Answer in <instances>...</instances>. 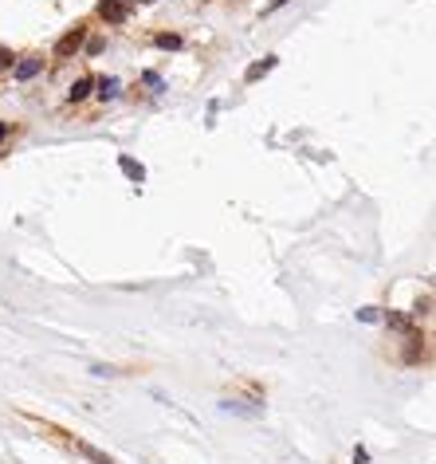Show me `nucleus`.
Returning <instances> with one entry per match:
<instances>
[{
    "instance_id": "nucleus-1",
    "label": "nucleus",
    "mask_w": 436,
    "mask_h": 464,
    "mask_svg": "<svg viewBox=\"0 0 436 464\" xmlns=\"http://www.w3.org/2000/svg\"><path fill=\"white\" fill-rule=\"evenodd\" d=\"M83 40H87V24H75L71 32L59 36V44H55V59H71L83 47Z\"/></svg>"
},
{
    "instance_id": "nucleus-2",
    "label": "nucleus",
    "mask_w": 436,
    "mask_h": 464,
    "mask_svg": "<svg viewBox=\"0 0 436 464\" xmlns=\"http://www.w3.org/2000/svg\"><path fill=\"white\" fill-rule=\"evenodd\" d=\"M40 71H44V56H28V59H16V63H12V75H16V83H32Z\"/></svg>"
},
{
    "instance_id": "nucleus-3",
    "label": "nucleus",
    "mask_w": 436,
    "mask_h": 464,
    "mask_svg": "<svg viewBox=\"0 0 436 464\" xmlns=\"http://www.w3.org/2000/svg\"><path fill=\"white\" fill-rule=\"evenodd\" d=\"M98 16L107 24H126L130 8H126V0H98Z\"/></svg>"
},
{
    "instance_id": "nucleus-4",
    "label": "nucleus",
    "mask_w": 436,
    "mask_h": 464,
    "mask_svg": "<svg viewBox=\"0 0 436 464\" xmlns=\"http://www.w3.org/2000/svg\"><path fill=\"white\" fill-rule=\"evenodd\" d=\"M385 323H389V327H393V331H401V339H425V334H421V331H416V327H413V323H409V319H405V315H401V311H389V315H385Z\"/></svg>"
},
{
    "instance_id": "nucleus-5",
    "label": "nucleus",
    "mask_w": 436,
    "mask_h": 464,
    "mask_svg": "<svg viewBox=\"0 0 436 464\" xmlns=\"http://www.w3.org/2000/svg\"><path fill=\"white\" fill-rule=\"evenodd\" d=\"M91 91H95V79H91V75L75 79V83H71V91H67V102H83Z\"/></svg>"
},
{
    "instance_id": "nucleus-6",
    "label": "nucleus",
    "mask_w": 436,
    "mask_h": 464,
    "mask_svg": "<svg viewBox=\"0 0 436 464\" xmlns=\"http://www.w3.org/2000/svg\"><path fill=\"white\" fill-rule=\"evenodd\" d=\"M275 63H279L275 56H267V59H256V63H251L248 71H244V83H256V79H263V75H267V71H272Z\"/></svg>"
},
{
    "instance_id": "nucleus-7",
    "label": "nucleus",
    "mask_w": 436,
    "mask_h": 464,
    "mask_svg": "<svg viewBox=\"0 0 436 464\" xmlns=\"http://www.w3.org/2000/svg\"><path fill=\"white\" fill-rule=\"evenodd\" d=\"M118 87H122L118 79H98V83H95V95L102 102H107V99H118Z\"/></svg>"
},
{
    "instance_id": "nucleus-8",
    "label": "nucleus",
    "mask_w": 436,
    "mask_h": 464,
    "mask_svg": "<svg viewBox=\"0 0 436 464\" xmlns=\"http://www.w3.org/2000/svg\"><path fill=\"white\" fill-rule=\"evenodd\" d=\"M118 166H122V173L130 177V181H142V177H146V169L138 166V162H134V157H126V154L118 157Z\"/></svg>"
},
{
    "instance_id": "nucleus-9",
    "label": "nucleus",
    "mask_w": 436,
    "mask_h": 464,
    "mask_svg": "<svg viewBox=\"0 0 436 464\" xmlns=\"http://www.w3.org/2000/svg\"><path fill=\"white\" fill-rule=\"evenodd\" d=\"M157 47H169V52H181V36H173V32H162V36H157Z\"/></svg>"
},
{
    "instance_id": "nucleus-10",
    "label": "nucleus",
    "mask_w": 436,
    "mask_h": 464,
    "mask_svg": "<svg viewBox=\"0 0 436 464\" xmlns=\"http://www.w3.org/2000/svg\"><path fill=\"white\" fill-rule=\"evenodd\" d=\"M12 63H16V56H12L8 47H0V67H12Z\"/></svg>"
},
{
    "instance_id": "nucleus-11",
    "label": "nucleus",
    "mask_w": 436,
    "mask_h": 464,
    "mask_svg": "<svg viewBox=\"0 0 436 464\" xmlns=\"http://www.w3.org/2000/svg\"><path fill=\"white\" fill-rule=\"evenodd\" d=\"M354 464H370V453H366V449H354Z\"/></svg>"
},
{
    "instance_id": "nucleus-12",
    "label": "nucleus",
    "mask_w": 436,
    "mask_h": 464,
    "mask_svg": "<svg viewBox=\"0 0 436 464\" xmlns=\"http://www.w3.org/2000/svg\"><path fill=\"white\" fill-rule=\"evenodd\" d=\"M287 0H272V4H267V12H275V8H283Z\"/></svg>"
},
{
    "instance_id": "nucleus-13",
    "label": "nucleus",
    "mask_w": 436,
    "mask_h": 464,
    "mask_svg": "<svg viewBox=\"0 0 436 464\" xmlns=\"http://www.w3.org/2000/svg\"><path fill=\"white\" fill-rule=\"evenodd\" d=\"M4 134H8V126H4V122H0V142H4Z\"/></svg>"
}]
</instances>
